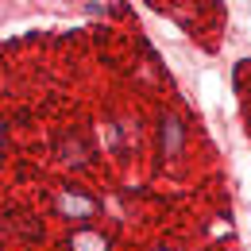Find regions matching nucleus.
<instances>
[{"instance_id":"nucleus-2","label":"nucleus","mask_w":251,"mask_h":251,"mask_svg":"<svg viewBox=\"0 0 251 251\" xmlns=\"http://www.w3.org/2000/svg\"><path fill=\"white\" fill-rule=\"evenodd\" d=\"M58 213L70 217V220H89L97 213V201L81 197V193H74V189H62V193H58Z\"/></svg>"},{"instance_id":"nucleus-1","label":"nucleus","mask_w":251,"mask_h":251,"mask_svg":"<svg viewBox=\"0 0 251 251\" xmlns=\"http://www.w3.org/2000/svg\"><path fill=\"white\" fill-rule=\"evenodd\" d=\"M182 143H186V127L174 112H162L158 116V155L162 158H178L182 155Z\"/></svg>"},{"instance_id":"nucleus-4","label":"nucleus","mask_w":251,"mask_h":251,"mask_svg":"<svg viewBox=\"0 0 251 251\" xmlns=\"http://www.w3.org/2000/svg\"><path fill=\"white\" fill-rule=\"evenodd\" d=\"M58 155H62L66 166H74V162L81 166V162H85V147H81V143H77L74 135H66V139H62V151H58Z\"/></svg>"},{"instance_id":"nucleus-3","label":"nucleus","mask_w":251,"mask_h":251,"mask_svg":"<svg viewBox=\"0 0 251 251\" xmlns=\"http://www.w3.org/2000/svg\"><path fill=\"white\" fill-rule=\"evenodd\" d=\"M70 251H108V240H104L100 232L81 228V232H74V236H70Z\"/></svg>"}]
</instances>
